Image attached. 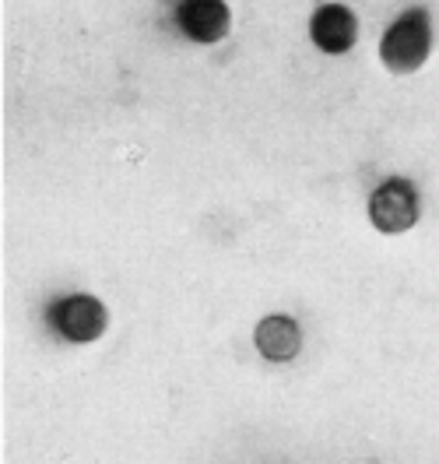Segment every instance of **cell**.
<instances>
[{
  "label": "cell",
  "instance_id": "obj_1",
  "mask_svg": "<svg viewBox=\"0 0 439 464\" xmlns=\"http://www.w3.org/2000/svg\"><path fill=\"white\" fill-rule=\"evenodd\" d=\"M433 50V25H429V11L425 7H411L405 11L380 43V60L394 74H411L418 71Z\"/></svg>",
  "mask_w": 439,
  "mask_h": 464
},
{
  "label": "cell",
  "instance_id": "obj_2",
  "mask_svg": "<svg viewBox=\"0 0 439 464\" xmlns=\"http://www.w3.org/2000/svg\"><path fill=\"white\" fill-rule=\"evenodd\" d=\"M369 222L387 236H397V232H408L418 222V194L408 179L394 176L380 183L369 198Z\"/></svg>",
  "mask_w": 439,
  "mask_h": 464
},
{
  "label": "cell",
  "instance_id": "obj_3",
  "mask_svg": "<svg viewBox=\"0 0 439 464\" xmlns=\"http://www.w3.org/2000/svg\"><path fill=\"white\" fill-rule=\"evenodd\" d=\"M50 324L57 327L67 342L88 345V342H95L106 331L110 314H106V306L95 295L78 292V295H67V299H60V303L50 306Z\"/></svg>",
  "mask_w": 439,
  "mask_h": 464
},
{
  "label": "cell",
  "instance_id": "obj_4",
  "mask_svg": "<svg viewBox=\"0 0 439 464\" xmlns=\"http://www.w3.org/2000/svg\"><path fill=\"white\" fill-rule=\"evenodd\" d=\"M176 22L186 39L194 43H218L225 39V32L233 25V14L225 7V0H183L176 7Z\"/></svg>",
  "mask_w": 439,
  "mask_h": 464
},
{
  "label": "cell",
  "instance_id": "obj_5",
  "mask_svg": "<svg viewBox=\"0 0 439 464\" xmlns=\"http://www.w3.org/2000/svg\"><path fill=\"white\" fill-rule=\"evenodd\" d=\"M310 35L323 53H348L358 39V22L345 4H323L310 18Z\"/></svg>",
  "mask_w": 439,
  "mask_h": 464
},
{
  "label": "cell",
  "instance_id": "obj_6",
  "mask_svg": "<svg viewBox=\"0 0 439 464\" xmlns=\"http://www.w3.org/2000/svg\"><path fill=\"white\" fill-rule=\"evenodd\" d=\"M253 342H257V352H261L263 359H271V362H289V359L299 355V348H302V331H299V324H295L292 317L271 314V317H263L261 324H257Z\"/></svg>",
  "mask_w": 439,
  "mask_h": 464
}]
</instances>
